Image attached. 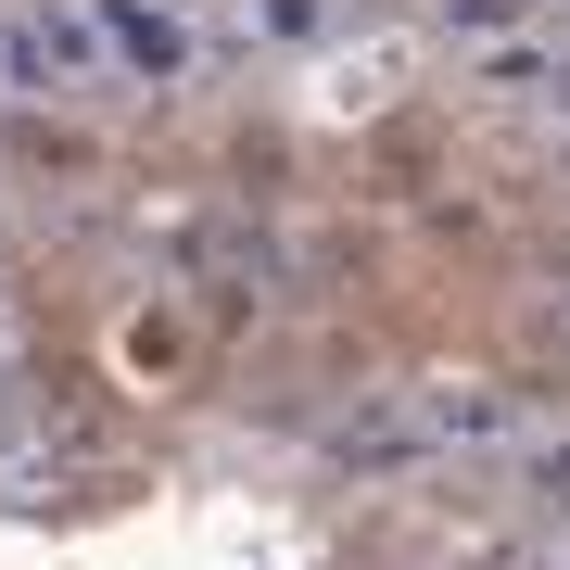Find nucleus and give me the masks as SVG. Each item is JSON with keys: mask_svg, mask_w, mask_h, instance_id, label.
<instances>
[{"mask_svg": "<svg viewBox=\"0 0 570 570\" xmlns=\"http://www.w3.org/2000/svg\"><path fill=\"white\" fill-rule=\"evenodd\" d=\"M89 26H102V51H127L140 77H178V63H190V39H178L165 13H140V0H102Z\"/></svg>", "mask_w": 570, "mask_h": 570, "instance_id": "f257e3e1", "label": "nucleus"}]
</instances>
